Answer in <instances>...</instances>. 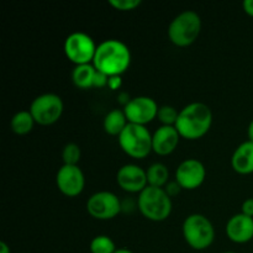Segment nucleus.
<instances>
[{
  "mask_svg": "<svg viewBox=\"0 0 253 253\" xmlns=\"http://www.w3.org/2000/svg\"><path fill=\"white\" fill-rule=\"evenodd\" d=\"M95 67L93 64H82L74 67L72 72V81L74 85L79 89L93 88L94 76H95Z\"/></svg>",
  "mask_w": 253,
  "mask_h": 253,
  "instance_id": "18",
  "label": "nucleus"
},
{
  "mask_svg": "<svg viewBox=\"0 0 253 253\" xmlns=\"http://www.w3.org/2000/svg\"><path fill=\"white\" fill-rule=\"evenodd\" d=\"M121 150L135 160H143L152 152V133L146 126L128 124L119 136Z\"/></svg>",
  "mask_w": 253,
  "mask_h": 253,
  "instance_id": "5",
  "label": "nucleus"
},
{
  "mask_svg": "<svg viewBox=\"0 0 253 253\" xmlns=\"http://www.w3.org/2000/svg\"><path fill=\"white\" fill-rule=\"evenodd\" d=\"M91 64L109 77L123 76L131 64L130 48L123 41L106 40L98 44Z\"/></svg>",
  "mask_w": 253,
  "mask_h": 253,
  "instance_id": "1",
  "label": "nucleus"
},
{
  "mask_svg": "<svg viewBox=\"0 0 253 253\" xmlns=\"http://www.w3.org/2000/svg\"><path fill=\"white\" fill-rule=\"evenodd\" d=\"M109 82V76L104 74L103 72H95V76H94L93 81V88H104V86H108Z\"/></svg>",
  "mask_w": 253,
  "mask_h": 253,
  "instance_id": "25",
  "label": "nucleus"
},
{
  "mask_svg": "<svg viewBox=\"0 0 253 253\" xmlns=\"http://www.w3.org/2000/svg\"><path fill=\"white\" fill-rule=\"evenodd\" d=\"M207 178V169L200 161L188 158L178 166L175 170V180L182 189H198Z\"/></svg>",
  "mask_w": 253,
  "mask_h": 253,
  "instance_id": "12",
  "label": "nucleus"
},
{
  "mask_svg": "<svg viewBox=\"0 0 253 253\" xmlns=\"http://www.w3.org/2000/svg\"><path fill=\"white\" fill-rule=\"evenodd\" d=\"M110 6L119 11H132L141 5L140 0H109Z\"/></svg>",
  "mask_w": 253,
  "mask_h": 253,
  "instance_id": "24",
  "label": "nucleus"
},
{
  "mask_svg": "<svg viewBox=\"0 0 253 253\" xmlns=\"http://www.w3.org/2000/svg\"><path fill=\"white\" fill-rule=\"evenodd\" d=\"M178 115H179V111L175 110V108L170 105H163L158 109L157 119L161 121L162 126H175Z\"/></svg>",
  "mask_w": 253,
  "mask_h": 253,
  "instance_id": "23",
  "label": "nucleus"
},
{
  "mask_svg": "<svg viewBox=\"0 0 253 253\" xmlns=\"http://www.w3.org/2000/svg\"><path fill=\"white\" fill-rule=\"evenodd\" d=\"M183 237L192 249L202 251L209 249L215 240L211 221L202 214H192L183 222Z\"/></svg>",
  "mask_w": 253,
  "mask_h": 253,
  "instance_id": "6",
  "label": "nucleus"
},
{
  "mask_svg": "<svg viewBox=\"0 0 253 253\" xmlns=\"http://www.w3.org/2000/svg\"><path fill=\"white\" fill-rule=\"evenodd\" d=\"M81 147L77 143H67L62 151V160H63V165L67 166H78L79 161H81Z\"/></svg>",
  "mask_w": 253,
  "mask_h": 253,
  "instance_id": "22",
  "label": "nucleus"
},
{
  "mask_svg": "<svg viewBox=\"0 0 253 253\" xmlns=\"http://www.w3.org/2000/svg\"><path fill=\"white\" fill-rule=\"evenodd\" d=\"M241 212L242 214L247 215V216L253 217V198L246 199L244 203H242Z\"/></svg>",
  "mask_w": 253,
  "mask_h": 253,
  "instance_id": "28",
  "label": "nucleus"
},
{
  "mask_svg": "<svg viewBox=\"0 0 253 253\" xmlns=\"http://www.w3.org/2000/svg\"><path fill=\"white\" fill-rule=\"evenodd\" d=\"M137 207L141 214L150 221H165L172 212V198L167 194L165 188L148 185L138 194Z\"/></svg>",
  "mask_w": 253,
  "mask_h": 253,
  "instance_id": "3",
  "label": "nucleus"
},
{
  "mask_svg": "<svg viewBox=\"0 0 253 253\" xmlns=\"http://www.w3.org/2000/svg\"><path fill=\"white\" fill-rule=\"evenodd\" d=\"M123 205L118 195L111 192L94 193L86 202V211L96 220H111L120 214Z\"/></svg>",
  "mask_w": 253,
  "mask_h": 253,
  "instance_id": "9",
  "label": "nucleus"
},
{
  "mask_svg": "<svg viewBox=\"0 0 253 253\" xmlns=\"http://www.w3.org/2000/svg\"><path fill=\"white\" fill-rule=\"evenodd\" d=\"M94 40L85 32L77 31L67 36L63 44V51L67 58L76 66L91 64L96 52Z\"/></svg>",
  "mask_w": 253,
  "mask_h": 253,
  "instance_id": "8",
  "label": "nucleus"
},
{
  "mask_svg": "<svg viewBox=\"0 0 253 253\" xmlns=\"http://www.w3.org/2000/svg\"><path fill=\"white\" fill-rule=\"evenodd\" d=\"M226 235L235 244H246L253 240V217L240 214L230 217L226 224Z\"/></svg>",
  "mask_w": 253,
  "mask_h": 253,
  "instance_id": "15",
  "label": "nucleus"
},
{
  "mask_svg": "<svg viewBox=\"0 0 253 253\" xmlns=\"http://www.w3.org/2000/svg\"><path fill=\"white\" fill-rule=\"evenodd\" d=\"M115 253H133V252L130 251V250H127V249H119V250H116Z\"/></svg>",
  "mask_w": 253,
  "mask_h": 253,
  "instance_id": "33",
  "label": "nucleus"
},
{
  "mask_svg": "<svg viewBox=\"0 0 253 253\" xmlns=\"http://www.w3.org/2000/svg\"><path fill=\"white\" fill-rule=\"evenodd\" d=\"M131 100V98L130 96H128V94L127 93H119V96H118V101L120 104H123L124 105V108H125L126 105H127L128 104V101Z\"/></svg>",
  "mask_w": 253,
  "mask_h": 253,
  "instance_id": "30",
  "label": "nucleus"
},
{
  "mask_svg": "<svg viewBox=\"0 0 253 253\" xmlns=\"http://www.w3.org/2000/svg\"><path fill=\"white\" fill-rule=\"evenodd\" d=\"M158 105L150 96H136L131 98L127 105L123 109L127 118L128 124L146 126L157 119Z\"/></svg>",
  "mask_w": 253,
  "mask_h": 253,
  "instance_id": "10",
  "label": "nucleus"
},
{
  "mask_svg": "<svg viewBox=\"0 0 253 253\" xmlns=\"http://www.w3.org/2000/svg\"><path fill=\"white\" fill-rule=\"evenodd\" d=\"M116 182L119 187L127 193H138L140 194L143 189L148 187L147 174L143 168L137 165L123 166L118 170L116 174Z\"/></svg>",
  "mask_w": 253,
  "mask_h": 253,
  "instance_id": "13",
  "label": "nucleus"
},
{
  "mask_svg": "<svg viewBox=\"0 0 253 253\" xmlns=\"http://www.w3.org/2000/svg\"><path fill=\"white\" fill-rule=\"evenodd\" d=\"M202 31V19L192 10L180 12L168 26V37L177 47H188L194 43Z\"/></svg>",
  "mask_w": 253,
  "mask_h": 253,
  "instance_id": "4",
  "label": "nucleus"
},
{
  "mask_svg": "<svg viewBox=\"0 0 253 253\" xmlns=\"http://www.w3.org/2000/svg\"><path fill=\"white\" fill-rule=\"evenodd\" d=\"M56 184L59 192L68 198L78 197L85 187V177L78 166L63 165L56 174Z\"/></svg>",
  "mask_w": 253,
  "mask_h": 253,
  "instance_id": "11",
  "label": "nucleus"
},
{
  "mask_svg": "<svg viewBox=\"0 0 253 253\" xmlns=\"http://www.w3.org/2000/svg\"><path fill=\"white\" fill-rule=\"evenodd\" d=\"M108 86L111 89V90H119V89L123 86V79H121V76L109 77Z\"/></svg>",
  "mask_w": 253,
  "mask_h": 253,
  "instance_id": "27",
  "label": "nucleus"
},
{
  "mask_svg": "<svg viewBox=\"0 0 253 253\" xmlns=\"http://www.w3.org/2000/svg\"><path fill=\"white\" fill-rule=\"evenodd\" d=\"M180 135L174 126H161L152 135V151L158 156H168L179 145Z\"/></svg>",
  "mask_w": 253,
  "mask_h": 253,
  "instance_id": "14",
  "label": "nucleus"
},
{
  "mask_svg": "<svg viewBox=\"0 0 253 253\" xmlns=\"http://www.w3.org/2000/svg\"><path fill=\"white\" fill-rule=\"evenodd\" d=\"M231 167L236 173L247 175L253 173V142L245 141L235 150L231 157Z\"/></svg>",
  "mask_w": 253,
  "mask_h": 253,
  "instance_id": "16",
  "label": "nucleus"
},
{
  "mask_svg": "<svg viewBox=\"0 0 253 253\" xmlns=\"http://www.w3.org/2000/svg\"><path fill=\"white\" fill-rule=\"evenodd\" d=\"M242 6H244V11L246 12L249 16L253 17V0H245Z\"/></svg>",
  "mask_w": 253,
  "mask_h": 253,
  "instance_id": "29",
  "label": "nucleus"
},
{
  "mask_svg": "<svg viewBox=\"0 0 253 253\" xmlns=\"http://www.w3.org/2000/svg\"><path fill=\"white\" fill-rule=\"evenodd\" d=\"M35 120L30 110H22L15 114L10 121V127L16 135H27L34 128Z\"/></svg>",
  "mask_w": 253,
  "mask_h": 253,
  "instance_id": "20",
  "label": "nucleus"
},
{
  "mask_svg": "<svg viewBox=\"0 0 253 253\" xmlns=\"http://www.w3.org/2000/svg\"><path fill=\"white\" fill-rule=\"evenodd\" d=\"M247 135H249V141L253 142V120L250 123L249 128H247Z\"/></svg>",
  "mask_w": 253,
  "mask_h": 253,
  "instance_id": "32",
  "label": "nucleus"
},
{
  "mask_svg": "<svg viewBox=\"0 0 253 253\" xmlns=\"http://www.w3.org/2000/svg\"><path fill=\"white\" fill-rule=\"evenodd\" d=\"M212 125V113L204 103H192L179 111L174 127L185 140H199L209 132Z\"/></svg>",
  "mask_w": 253,
  "mask_h": 253,
  "instance_id": "2",
  "label": "nucleus"
},
{
  "mask_svg": "<svg viewBox=\"0 0 253 253\" xmlns=\"http://www.w3.org/2000/svg\"><path fill=\"white\" fill-rule=\"evenodd\" d=\"M127 125V118H126L124 110H120V109H114V110L109 111L104 118V131L110 136H118L119 137Z\"/></svg>",
  "mask_w": 253,
  "mask_h": 253,
  "instance_id": "17",
  "label": "nucleus"
},
{
  "mask_svg": "<svg viewBox=\"0 0 253 253\" xmlns=\"http://www.w3.org/2000/svg\"><path fill=\"white\" fill-rule=\"evenodd\" d=\"M147 174V183L150 187L163 188L168 184V178H169V170L167 166L163 163H153L146 170Z\"/></svg>",
  "mask_w": 253,
  "mask_h": 253,
  "instance_id": "19",
  "label": "nucleus"
},
{
  "mask_svg": "<svg viewBox=\"0 0 253 253\" xmlns=\"http://www.w3.org/2000/svg\"><path fill=\"white\" fill-rule=\"evenodd\" d=\"M63 110V100L61 96L53 93H46L36 96L30 105V113L35 123L41 126L53 125L61 119Z\"/></svg>",
  "mask_w": 253,
  "mask_h": 253,
  "instance_id": "7",
  "label": "nucleus"
},
{
  "mask_svg": "<svg viewBox=\"0 0 253 253\" xmlns=\"http://www.w3.org/2000/svg\"><path fill=\"white\" fill-rule=\"evenodd\" d=\"M91 253H115L116 246L115 242L111 240V237L106 236V235H99L95 236L90 242Z\"/></svg>",
  "mask_w": 253,
  "mask_h": 253,
  "instance_id": "21",
  "label": "nucleus"
},
{
  "mask_svg": "<svg viewBox=\"0 0 253 253\" xmlns=\"http://www.w3.org/2000/svg\"><path fill=\"white\" fill-rule=\"evenodd\" d=\"M0 253H11V251H10V247L7 246L6 242L4 241L0 242Z\"/></svg>",
  "mask_w": 253,
  "mask_h": 253,
  "instance_id": "31",
  "label": "nucleus"
},
{
  "mask_svg": "<svg viewBox=\"0 0 253 253\" xmlns=\"http://www.w3.org/2000/svg\"><path fill=\"white\" fill-rule=\"evenodd\" d=\"M224 253H236V252H224Z\"/></svg>",
  "mask_w": 253,
  "mask_h": 253,
  "instance_id": "34",
  "label": "nucleus"
},
{
  "mask_svg": "<svg viewBox=\"0 0 253 253\" xmlns=\"http://www.w3.org/2000/svg\"><path fill=\"white\" fill-rule=\"evenodd\" d=\"M165 190L167 192V194L172 198V197H175L177 194H179L182 188H180V185L178 184L177 180H174V182H168V184L166 185Z\"/></svg>",
  "mask_w": 253,
  "mask_h": 253,
  "instance_id": "26",
  "label": "nucleus"
}]
</instances>
